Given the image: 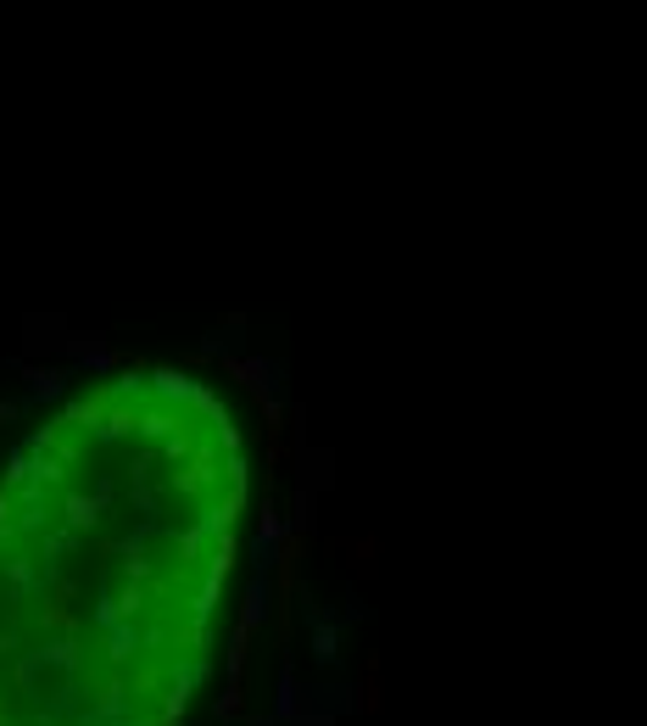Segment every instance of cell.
Returning <instances> with one entry per match:
<instances>
[{
    "label": "cell",
    "mask_w": 647,
    "mask_h": 726,
    "mask_svg": "<svg viewBox=\"0 0 647 726\" xmlns=\"http://www.w3.org/2000/svg\"><path fill=\"white\" fill-rule=\"evenodd\" d=\"M235 408L184 370L73 392L0 470V726H179L240 559Z\"/></svg>",
    "instance_id": "1"
}]
</instances>
